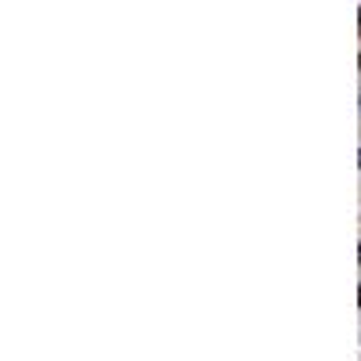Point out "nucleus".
<instances>
[{"mask_svg":"<svg viewBox=\"0 0 361 361\" xmlns=\"http://www.w3.org/2000/svg\"><path fill=\"white\" fill-rule=\"evenodd\" d=\"M357 304H361V293H357Z\"/></svg>","mask_w":361,"mask_h":361,"instance_id":"nucleus-1","label":"nucleus"},{"mask_svg":"<svg viewBox=\"0 0 361 361\" xmlns=\"http://www.w3.org/2000/svg\"><path fill=\"white\" fill-rule=\"evenodd\" d=\"M357 15H361V11H357Z\"/></svg>","mask_w":361,"mask_h":361,"instance_id":"nucleus-2","label":"nucleus"}]
</instances>
